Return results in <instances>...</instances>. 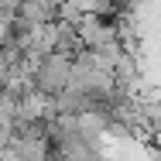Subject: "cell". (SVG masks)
Returning a JSON list of instances; mask_svg holds the SVG:
<instances>
[{
	"mask_svg": "<svg viewBox=\"0 0 161 161\" xmlns=\"http://www.w3.org/2000/svg\"><path fill=\"white\" fill-rule=\"evenodd\" d=\"M55 3H58V0H55Z\"/></svg>",
	"mask_w": 161,
	"mask_h": 161,
	"instance_id": "cell-4",
	"label": "cell"
},
{
	"mask_svg": "<svg viewBox=\"0 0 161 161\" xmlns=\"http://www.w3.org/2000/svg\"><path fill=\"white\" fill-rule=\"evenodd\" d=\"M69 79H72V58H65V55H45L41 62H38V72H34V89L38 93H45V96H55V93H62L65 86H69Z\"/></svg>",
	"mask_w": 161,
	"mask_h": 161,
	"instance_id": "cell-1",
	"label": "cell"
},
{
	"mask_svg": "<svg viewBox=\"0 0 161 161\" xmlns=\"http://www.w3.org/2000/svg\"><path fill=\"white\" fill-rule=\"evenodd\" d=\"M17 17L28 24H52L55 21V0H21Z\"/></svg>",
	"mask_w": 161,
	"mask_h": 161,
	"instance_id": "cell-2",
	"label": "cell"
},
{
	"mask_svg": "<svg viewBox=\"0 0 161 161\" xmlns=\"http://www.w3.org/2000/svg\"><path fill=\"white\" fill-rule=\"evenodd\" d=\"M17 7H21V0H0V10L3 14H17Z\"/></svg>",
	"mask_w": 161,
	"mask_h": 161,
	"instance_id": "cell-3",
	"label": "cell"
}]
</instances>
